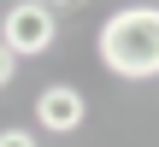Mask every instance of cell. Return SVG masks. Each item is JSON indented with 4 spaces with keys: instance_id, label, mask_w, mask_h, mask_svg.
<instances>
[{
    "instance_id": "obj_1",
    "label": "cell",
    "mask_w": 159,
    "mask_h": 147,
    "mask_svg": "<svg viewBox=\"0 0 159 147\" xmlns=\"http://www.w3.org/2000/svg\"><path fill=\"white\" fill-rule=\"evenodd\" d=\"M100 65L124 82L159 77V6H118L100 24Z\"/></svg>"
},
{
    "instance_id": "obj_2",
    "label": "cell",
    "mask_w": 159,
    "mask_h": 147,
    "mask_svg": "<svg viewBox=\"0 0 159 147\" xmlns=\"http://www.w3.org/2000/svg\"><path fill=\"white\" fill-rule=\"evenodd\" d=\"M53 41H59V18H53L41 0L6 6V18H0V47H12L18 59H35V53H47Z\"/></svg>"
},
{
    "instance_id": "obj_3",
    "label": "cell",
    "mask_w": 159,
    "mask_h": 147,
    "mask_svg": "<svg viewBox=\"0 0 159 147\" xmlns=\"http://www.w3.org/2000/svg\"><path fill=\"white\" fill-rule=\"evenodd\" d=\"M83 118H89L83 88H71V82H47V88L35 94V124H41L47 136H77Z\"/></svg>"
},
{
    "instance_id": "obj_4",
    "label": "cell",
    "mask_w": 159,
    "mask_h": 147,
    "mask_svg": "<svg viewBox=\"0 0 159 147\" xmlns=\"http://www.w3.org/2000/svg\"><path fill=\"white\" fill-rule=\"evenodd\" d=\"M0 147H41L35 130H0Z\"/></svg>"
},
{
    "instance_id": "obj_5",
    "label": "cell",
    "mask_w": 159,
    "mask_h": 147,
    "mask_svg": "<svg viewBox=\"0 0 159 147\" xmlns=\"http://www.w3.org/2000/svg\"><path fill=\"white\" fill-rule=\"evenodd\" d=\"M12 77H18V53L0 47V88H12Z\"/></svg>"
}]
</instances>
